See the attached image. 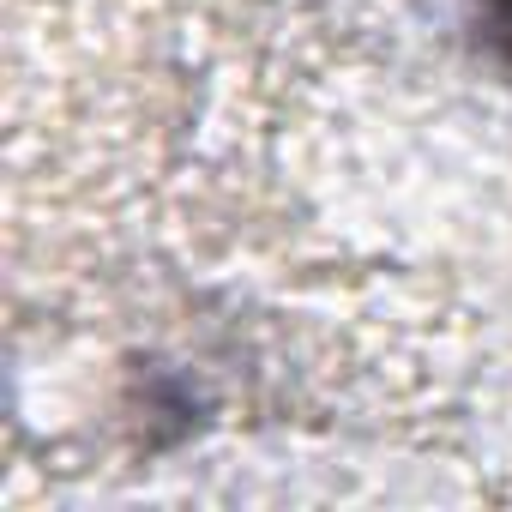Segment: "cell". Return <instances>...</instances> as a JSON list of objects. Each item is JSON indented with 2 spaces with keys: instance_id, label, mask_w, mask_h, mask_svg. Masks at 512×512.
I'll return each instance as SVG.
<instances>
[{
  "instance_id": "1",
  "label": "cell",
  "mask_w": 512,
  "mask_h": 512,
  "mask_svg": "<svg viewBox=\"0 0 512 512\" xmlns=\"http://www.w3.org/2000/svg\"><path fill=\"white\" fill-rule=\"evenodd\" d=\"M464 25H470L476 49L512 79V0H464Z\"/></svg>"
}]
</instances>
